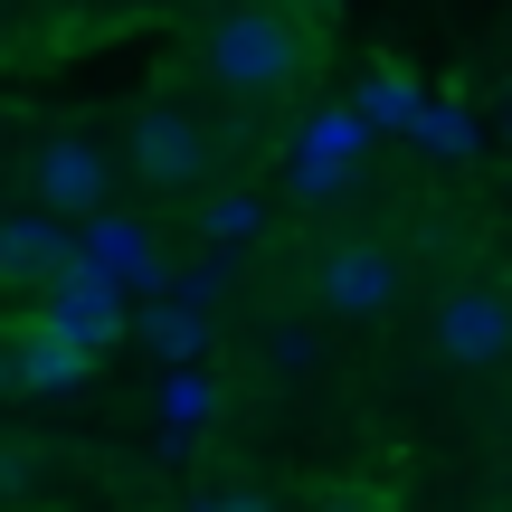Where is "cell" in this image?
<instances>
[{"mask_svg":"<svg viewBox=\"0 0 512 512\" xmlns=\"http://www.w3.org/2000/svg\"><path fill=\"white\" fill-rule=\"evenodd\" d=\"M200 67L219 76L228 95H285L294 76L313 67V38L294 29L285 10H256V0H247V10H219V19H209Z\"/></svg>","mask_w":512,"mask_h":512,"instance_id":"cell-1","label":"cell"},{"mask_svg":"<svg viewBox=\"0 0 512 512\" xmlns=\"http://www.w3.org/2000/svg\"><path fill=\"white\" fill-rule=\"evenodd\" d=\"M105 181H114V162L86 133H48V143L29 152V190H38L48 219H95V209H105Z\"/></svg>","mask_w":512,"mask_h":512,"instance_id":"cell-2","label":"cell"},{"mask_svg":"<svg viewBox=\"0 0 512 512\" xmlns=\"http://www.w3.org/2000/svg\"><path fill=\"white\" fill-rule=\"evenodd\" d=\"M437 351L456 370H503L512 361V294L503 285H456L437 313Z\"/></svg>","mask_w":512,"mask_h":512,"instance_id":"cell-3","label":"cell"},{"mask_svg":"<svg viewBox=\"0 0 512 512\" xmlns=\"http://www.w3.org/2000/svg\"><path fill=\"white\" fill-rule=\"evenodd\" d=\"M38 323L67 332L76 351H114V342H124V285H114V275H95L86 256H76V266L48 285V313H38Z\"/></svg>","mask_w":512,"mask_h":512,"instance_id":"cell-4","label":"cell"},{"mask_svg":"<svg viewBox=\"0 0 512 512\" xmlns=\"http://www.w3.org/2000/svg\"><path fill=\"white\" fill-rule=\"evenodd\" d=\"M133 171L162 181V190H190L209 171V124H200V114H181V105H152L143 124H133Z\"/></svg>","mask_w":512,"mask_h":512,"instance_id":"cell-5","label":"cell"},{"mask_svg":"<svg viewBox=\"0 0 512 512\" xmlns=\"http://www.w3.org/2000/svg\"><path fill=\"white\" fill-rule=\"evenodd\" d=\"M95 351H76L67 332L29 323L19 342H0V389H38V399H67V389H86Z\"/></svg>","mask_w":512,"mask_h":512,"instance_id":"cell-6","label":"cell"},{"mask_svg":"<svg viewBox=\"0 0 512 512\" xmlns=\"http://www.w3.org/2000/svg\"><path fill=\"white\" fill-rule=\"evenodd\" d=\"M67 266H76L67 219H48V209H19V219H0V285H57Z\"/></svg>","mask_w":512,"mask_h":512,"instance_id":"cell-7","label":"cell"},{"mask_svg":"<svg viewBox=\"0 0 512 512\" xmlns=\"http://www.w3.org/2000/svg\"><path fill=\"white\" fill-rule=\"evenodd\" d=\"M76 256H86L95 275H114V285H124V294L162 285V247H152V238H143V228H133V219H105V209H95V219H86V238H76Z\"/></svg>","mask_w":512,"mask_h":512,"instance_id":"cell-8","label":"cell"},{"mask_svg":"<svg viewBox=\"0 0 512 512\" xmlns=\"http://www.w3.org/2000/svg\"><path fill=\"white\" fill-rule=\"evenodd\" d=\"M389 294H399V266L380 247H332L323 256V304L332 313H380Z\"/></svg>","mask_w":512,"mask_h":512,"instance_id":"cell-9","label":"cell"},{"mask_svg":"<svg viewBox=\"0 0 512 512\" xmlns=\"http://www.w3.org/2000/svg\"><path fill=\"white\" fill-rule=\"evenodd\" d=\"M361 143H370L361 105H351V114H323V124L304 133V171H294V181H304V190H332V181H342V162H361Z\"/></svg>","mask_w":512,"mask_h":512,"instance_id":"cell-10","label":"cell"},{"mask_svg":"<svg viewBox=\"0 0 512 512\" xmlns=\"http://www.w3.org/2000/svg\"><path fill=\"white\" fill-rule=\"evenodd\" d=\"M256 219H266V200H256V190H209V200H200V238H209V247L256 238Z\"/></svg>","mask_w":512,"mask_h":512,"instance_id":"cell-11","label":"cell"},{"mask_svg":"<svg viewBox=\"0 0 512 512\" xmlns=\"http://www.w3.org/2000/svg\"><path fill=\"white\" fill-rule=\"evenodd\" d=\"M408 133H418L437 162H465V152H475V124H465L456 105H418V124H408Z\"/></svg>","mask_w":512,"mask_h":512,"instance_id":"cell-12","label":"cell"},{"mask_svg":"<svg viewBox=\"0 0 512 512\" xmlns=\"http://www.w3.org/2000/svg\"><path fill=\"white\" fill-rule=\"evenodd\" d=\"M162 418H171V427H209V418H219V389H209L200 370H171V389H162Z\"/></svg>","mask_w":512,"mask_h":512,"instance_id":"cell-13","label":"cell"},{"mask_svg":"<svg viewBox=\"0 0 512 512\" xmlns=\"http://www.w3.org/2000/svg\"><path fill=\"white\" fill-rule=\"evenodd\" d=\"M143 342L162 351V361H190V351H200V313H190V304H162V313L143 323Z\"/></svg>","mask_w":512,"mask_h":512,"instance_id":"cell-14","label":"cell"},{"mask_svg":"<svg viewBox=\"0 0 512 512\" xmlns=\"http://www.w3.org/2000/svg\"><path fill=\"white\" fill-rule=\"evenodd\" d=\"M361 124H418V95H408L399 76H380V86L361 95Z\"/></svg>","mask_w":512,"mask_h":512,"instance_id":"cell-15","label":"cell"},{"mask_svg":"<svg viewBox=\"0 0 512 512\" xmlns=\"http://www.w3.org/2000/svg\"><path fill=\"white\" fill-rule=\"evenodd\" d=\"M304 361H313V332L275 323V332H266V370H285V380H294V370H304Z\"/></svg>","mask_w":512,"mask_h":512,"instance_id":"cell-16","label":"cell"},{"mask_svg":"<svg viewBox=\"0 0 512 512\" xmlns=\"http://www.w3.org/2000/svg\"><path fill=\"white\" fill-rule=\"evenodd\" d=\"M219 285H228V266H219V256H200V266H190L181 285H171V304H190V313H200V304H209Z\"/></svg>","mask_w":512,"mask_h":512,"instance_id":"cell-17","label":"cell"},{"mask_svg":"<svg viewBox=\"0 0 512 512\" xmlns=\"http://www.w3.org/2000/svg\"><path fill=\"white\" fill-rule=\"evenodd\" d=\"M190 512H275V503H266V494H200Z\"/></svg>","mask_w":512,"mask_h":512,"instance_id":"cell-18","label":"cell"},{"mask_svg":"<svg viewBox=\"0 0 512 512\" xmlns=\"http://www.w3.org/2000/svg\"><path fill=\"white\" fill-rule=\"evenodd\" d=\"M332 512H370V503H361V494H332Z\"/></svg>","mask_w":512,"mask_h":512,"instance_id":"cell-19","label":"cell"}]
</instances>
